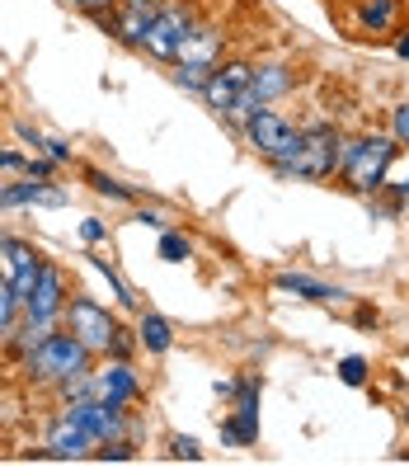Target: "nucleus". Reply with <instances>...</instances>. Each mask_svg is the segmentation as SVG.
<instances>
[{
  "instance_id": "1",
  "label": "nucleus",
  "mask_w": 409,
  "mask_h": 466,
  "mask_svg": "<svg viewBox=\"0 0 409 466\" xmlns=\"http://www.w3.org/2000/svg\"><path fill=\"white\" fill-rule=\"evenodd\" d=\"M395 156H400V142L391 132H363V137H353V142H344V166H339L344 188H353V194H363V198L381 194Z\"/></svg>"
},
{
  "instance_id": "2",
  "label": "nucleus",
  "mask_w": 409,
  "mask_h": 466,
  "mask_svg": "<svg viewBox=\"0 0 409 466\" xmlns=\"http://www.w3.org/2000/svg\"><path fill=\"white\" fill-rule=\"evenodd\" d=\"M339 166H344V132L334 123H311V127H302V147H296L287 160H278L273 175L324 184V179L339 175Z\"/></svg>"
},
{
  "instance_id": "3",
  "label": "nucleus",
  "mask_w": 409,
  "mask_h": 466,
  "mask_svg": "<svg viewBox=\"0 0 409 466\" xmlns=\"http://www.w3.org/2000/svg\"><path fill=\"white\" fill-rule=\"evenodd\" d=\"M90 359L95 353L80 344L71 330H52L38 349H34V359H29V372L43 377V381H62L66 391H75L80 381L90 377Z\"/></svg>"
},
{
  "instance_id": "4",
  "label": "nucleus",
  "mask_w": 409,
  "mask_h": 466,
  "mask_svg": "<svg viewBox=\"0 0 409 466\" xmlns=\"http://www.w3.org/2000/svg\"><path fill=\"white\" fill-rule=\"evenodd\" d=\"M194 29H198V0H165L160 15L146 24L142 52H151L155 62H175Z\"/></svg>"
},
{
  "instance_id": "5",
  "label": "nucleus",
  "mask_w": 409,
  "mask_h": 466,
  "mask_svg": "<svg viewBox=\"0 0 409 466\" xmlns=\"http://www.w3.org/2000/svg\"><path fill=\"white\" fill-rule=\"evenodd\" d=\"M240 137H244V147H250L254 156L268 160V166H278V160H287L296 147H302V127H292V118L278 114V108H259V114H250L240 123Z\"/></svg>"
},
{
  "instance_id": "6",
  "label": "nucleus",
  "mask_w": 409,
  "mask_h": 466,
  "mask_svg": "<svg viewBox=\"0 0 409 466\" xmlns=\"http://www.w3.org/2000/svg\"><path fill=\"white\" fill-rule=\"evenodd\" d=\"M62 320L90 353H108V344H114V335H118V320L108 316V307H99L95 297H71Z\"/></svg>"
},
{
  "instance_id": "7",
  "label": "nucleus",
  "mask_w": 409,
  "mask_h": 466,
  "mask_svg": "<svg viewBox=\"0 0 409 466\" xmlns=\"http://www.w3.org/2000/svg\"><path fill=\"white\" fill-rule=\"evenodd\" d=\"M254 66L259 62H250V57H231V62H216V71H212V80H207V90H203V99H207V108L216 118L226 114V108L244 95V86H250V76H254Z\"/></svg>"
},
{
  "instance_id": "8",
  "label": "nucleus",
  "mask_w": 409,
  "mask_h": 466,
  "mask_svg": "<svg viewBox=\"0 0 409 466\" xmlns=\"http://www.w3.org/2000/svg\"><path fill=\"white\" fill-rule=\"evenodd\" d=\"M66 316V273L57 264H47L43 268V279L34 288V297L24 301V320H34V325H57Z\"/></svg>"
},
{
  "instance_id": "9",
  "label": "nucleus",
  "mask_w": 409,
  "mask_h": 466,
  "mask_svg": "<svg viewBox=\"0 0 409 466\" xmlns=\"http://www.w3.org/2000/svg\"><path fill=\"white\" fill-rule=\"evenodd\" d=\"M400 15H404L400 0H353L348 34L353 38H391L400 29Z\"/></svg>"
},
{
  "instance_id": "10",
  "label": "nucleus",
  "mask_w": 409,
  "mask_h": 466,
  "mask_svg": "<svg viewBox=\"0 0 409 466\" xmlns=\"http://www.w3.org/2000/svg\"><path fill=\"white\" fill-rule=\"evenodd\" d=\"M90 391L99 400H108V405H123L127 410L136 396H142V377L132 372L127 359H114V363H104L99 372H90Z\"/></svg>"
},
{
  "instance_id": "11",
  "label": "nucleus",
  "mask_w": 409,
  "mask_h": 466,
  "mask_svg": "<svg viewBox=\"0 0 409 466\" xmlns=\"http://www.w3.org/2000/svg\"><path fill=\"white\" fill-rule=\"evenodd\" d=\"M5 264H10V288H15V297H19V307L34 297V288H38V279H43V268H47V259L34 250V245H24V240H15L10 245V255H5Z\"/></svg>"
},
{
  "instance_id": "12",
  "label": "nucleus",
  "mask_w": 409,
  "mask_h": 466,
  "mask_svg": "<svg viewBox=\"0 0 409 466\" xmlns=\"http://www.w3.org/2000/svg\"><path fill=\"white\" fill-rule=\"evenodd\" d=\"M99 443H95V433H85V429H80L75 420H57V424H52V433H47V457H57V461H75V457H90Z\"/></svg>"
},
{
  "instance_id": "13",
  "label": "nucleus",
  "mask_w": 409,
  "mask_h": 466,
  "mask_svg": "<svg viewBox=\"0 0 409 466\" xmlns=\"http://www.w3.org/2000/svg\"><path fill=\"white\" fill-rule=\"evenodd\" d=\"M222 52H226V34L216 29V24H203V19H198V29L188 34V43L179 47V57H175V62H194V66H216V62H222Z\"/></svg>"
},
{
  "instance_id": "14",
  "label": "nucleus",
  "mask_w": 409,
  "mask_h": 466,
  "mask_svg": "<svg viewBox=\"0 0 409 466\" xmlns=\"http://www.w3.org/2000/svg\"><path fill=\"white\" fill-rule=\"evenodd\" d=\"M29 203H38V208H62L66 203V194L62 188H47L43 179H24V184H10V188H0V208H29Z\"/></svg>"
},
{
  "instance_id": "15",
  "label": "nucleus",
  "mask_w": 409,
  "mask_h": 466,
  "mask_svg": "<svg viewBox=\"0 0 409 466\" xmlns=\"http://www.w3.org/2000/svg\"><path fill=\"white\" fill-rule=\"evenodd\" d=\"M273 288H278V292H292V297H302V301H324V307L348 297L344 288L320 283V279H311V273H278V279H273Z\"/></svg>"
},
{
  "instance_id": "16",
  "label": "nucleus",
  "mask_w": 409,
  "mask_h": 466,
  "mask_svg": "<svg viewBox=\"0 0 409 466\" xmlns=\"http://www.w3.org/2000/svg\"><path fill=\"white\" fill-rule=\"evenodd\" d=\"M136 339H142L146 353H170V344H175V325L160 316V311H146L142 320H136Z\"/></svg>"
},
{
  "instance_id": "17",
  "label": "nucleus",
  "mask_w": 409,
  "mask_h": 466,
  "mask_svg": "<svg viewBox=\"0 0 409 466\" xmlns=\"http://www.w3.org/2000/svg\"><path fill=\"white\" fill-rule=\"evenodd\" d=\"M222 438L235 448H254L259 443V410H231L222 420Z\"/></svg>"
},
{
  "instance_id": "18",
  "label": "nucleus",
  "mask_w": 409,
  "mask_h": 466,
  "mask_svg": "<svg viewBox=\"0 0 409 466\" xmlns=\"http://www.w3.org/2000/svg\"><path fill=\"white\" fill-rule=\"evenodd\" d=\"M80 175H85V184L95 188V194L114 198V203H136V198H142V194H136L132 184H123V179H114V175H104V170H95V166H85Z\"/></svg>"
},
{
  "instance_id": "19",
  "label": "nucleus",
  "mask_w": 409,
  "mask_h": 466,
  "mask_svg": "<svg viewBox=\"0 0 409 466\" xmlns=\"http://www.w3.org/2000/svg\"><path fill=\"white\" fill-rule=\"evenodd\" d=\"M19 320H24V307H19V297H15L10 279L0 273V344H5V339H15Z\"/></svg>"
},
{
  "instance_id": "20",
  "label": "nucleus",
  "mask_w": 409,
  "mask_h": 466,
  "mask_svg": "<svg viewBox=\"0 0 409 466\" xmlns=\"http://www.w3.org/2000/svg\"><path fill=\"white\" fill-rule=\"evenodd\" d=\"M212 71H216V66H194V62H175V80H179L184 90H194V95H203V90H207Z\"/></svg>"
},
{
  "instance_id": "21",
  "label": "nucleus",
  "mask_w": 409,
  "mask_h": 466,
  "mask_svg": "<svg viewBox=\"0 0 409 466\" xmlns=\"http://www.w3.org/2000/svg\"><path fill=\"white\" fill-rule=\"evenodd\" d=\"M259 396H264V381H259V372H244L240 381H235V410H259Z\"/></svg>"
},
{
  "instance_id": "22",
  "label": "nucleus",
  "mask_w": 409,
  "mask_h": 466,
  "mask_svg": "<svg viewBox=\"0 0 409 466\" xmlns=\"http://www.w3.org/2000/svg\"><path fill=\"white\" fill-rule=\"evenodd\" d=\"M188 255H194V245H188L184 231H165V236H160V259H165V264H184Z\"/></svg>"
},
{
  "instance_id": "23",
  "label": "nucleus",
  "mask_w": 409,
  "mask_h": 466,
  "mask_svg": "<svg viewBox=\"0 0 409 466\" xmlns=\"http://www.w3.org/2000/svg\"><path fill=\"white\" fill-rule=\"evenodd\" d=\"M95 268L104 273V279H108V288H114V297H118V307H136V297H132V288L118 279V273H114V264H108V259H95Z\"/></svg>"
},
{
  "instance_id": "24",
  "label": "nucleus",
  "mask_w": 409,
  "mask_h": 466,
  "mask_svg": "<svg viewBox=\"0 0 409 466\" xmlns=\"http://www.w3.org/2000/svg\"><path fill=\"white\" fill-rule=\"evenodd\" d=\"M339 381H344V387H363V381H367V359H358V353L344 359L339 363Z\"/></svg>"
},
{
  "instance_id": "25",
  "label": "nucleus",
  "mask_w": 409,
  "mask_h": 466,
  "mask_svg": "<svg viewBox=\"0 0 409 466\" xmlns=\"http://www.w3.org/2000/svg\"><path fill=\"white\" fill-rule=\"evenodd\" d=\"M391 137H395L400 147H409V99H400L391 108Z\"/></svg>"
},
{
  "instance_id": "26",
  "label": "nucleus",
  "mask_w": 409,
  "mask_h": 466,
  "mask_svg": "<svg viewBox=\"0 0 409 466\" xmlns=\"http://www.w3.org/2000/svg\"><path fill=\"white\" fill-rule=\"evenodd\" d=\"M43 156H52V160H57V166H71L75 147L66 142V137H43Z\"/></svg>"
},
{
  "instance_id": "27",
  "label": "nucleus",
  "mask_w": 409,
  "mask_h": 466,
  "mask_svg": "<svg viewBox=\"0 0 409 466\" xmlns=\"http://www.w3.org/2000/svg\"><path fill=\"white\" fill-rule=\"evenodd\" d=\"M136 349H142V339H136L132 330H123V325H118V335H114V344H108V353H114V359H132Z\"/></svg>"
},
{
  "instance_id": "28",
  "label": "nucleus",
  "mask_w": 409,
  "mask_h": 466,
  "mask_svg": "<svg viewBox=\"0 0 409 466\" xmlns=\"http://www.w3.org/2000/svg\"><path fill=\"white\" fill-rule=\"evenodd\" d=\"M170 452H175L179 461H203V448H198V438H175V443H170Z\"/></svg>"
},
{
  "instance_id": "29",
  "label": "nucleus",
  "mask_w": 409,
  "mask_h": 466,
  "mask_svg": "<svg viewBox=\"0 0 409 466\" xmlns=\"http://www.w3.org/2000/svg\"><path fill=\"white\" fill-rule=\"evenodd\" d=\"M71 5H75L80 15H90V19H95V15H104V10H114L118 0H71Z\"/></svg>"
},
{
  "instance_id": "30",
  "label": "nucleus",
  "mask_w": 409,
  "mask_h": 466,
  "mask_svg": "<svg viewBox=\"0 0 409 466\" xmlns=\"http://www.w3.org/2000/svg\"><path fill=\"white\" fill-rule=\"evenodd\" d=\"M0 170H24V175H29V156H19V151H0Z\"/></svg>"
},
{
  "instance_id": "31",
  "label": "nucleus",
  "mask_w": 409,
  "mask_h": 466,
  "mask_svg": "<svg viewBox=\"0 0 409 466\" xmlns=\"http://www.w3.org/2000/svg\"><path fill=\"white\" fill-rule=\"evenodd\" d=\"M80 236H85L90 245H99L108 231H104V222H99V217H85V227H80Z\"/></svg>"
},
{
  "instance_id": "32",
  "label": "nucleus",
  "mask_w": 409,
  "mask_h": 466,
  "mask_svg": "<svg viewBox=\"0 0 409 466\" xmlns=\"http://www.w3.org/2000/svg\"><path fill=\"white\" fill-rule=\"evenodd\" d=\"M19 137H24V142H29L34 151H43V132H34L29 123H19Z\"/></svg>"
},
{
  "instance_id": "33",
  "label": "nucleus",
  "mask_w": 409,
  "mask_h": 466,
  "mask_svg": "<svg viewBox=\"0 0 409 466\" xmlns=\"http://www.w3.org/2000/svg\"><path fill=\"white\" fill-rule=\"evenodd\" d=\"M353 320H358V325H363V330H376V320H381V316H376L372 307H363V311H358V316H353Z\"/></svg>"
},
{
  "instance_id": "34",
  "label": "nucleus",
  "mask_w": 409,
  "mask_h": 466,
  "mask_svg": "<svg viewBox=\"0 0 409 466\" xmlns=\"http://www.w3.org/2000/svg\"><path fill=\"white\" fill-rule=\"evenodd\" d=\"M136 222H142V227H160L165 217H160V212H136Z\"/></svg>"
},
{
  "instance_id": "35",
  "label": "nucleus",
  "mask_w": 409,
  "mask_h": 466,
  "mask_svg": "<svg viewBox=\"0 0 409 466\" xmlns=\"http://www.w3.org/2000/svg\"><path fill=\"white\" fill-rule=\"evenodd\" d=\"M395 57H404V62H409V34H404V38H395Z\"/></svg>"
},
{
  "instance_id": "36",
  "label": "nucleus",
  "mask_w": 409,
  "mask_h": 466,
  "mask_svg": "<svg viewBox=\"0 0 409 466\" xmlns=\"http://www.w3.org/2000/svg\"><path fill=\"white\" fill-rule=\"evenodd\" d=\"M10 245H15V236H5V231H0V259L10 255Z\"/></svg>"
}]
</instances>
